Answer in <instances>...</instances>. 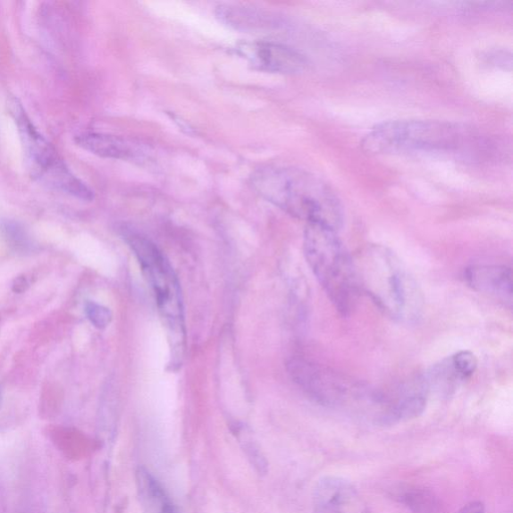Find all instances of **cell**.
Instances as JSON below:
<instances>
[{
  "mask_svg": "<svg viewBox=\"0 0 513 513\" xmlns=\"http://www.w3.org/2000/svg\"><path fill=\"white\" fill-rule=\"evenodd\" d=\"M261 197L291 216L333 228L342 226L343 208L336 194L324 181L307 172L269 167L251 178Z\"/></svg>",
  "mask_w": 513,
  "mask_h": 513,
  "instance_id": "cell-1",
  "label": "cell"
},
{
  "mask_svg": "<svg viewBox=\"0 0 513 513\" xmlns=\"http://www.w3.org/2000/svg\"><path fill=\"white\" fill-rule=\"evenodd\" d=\"M359 288L385 315L412 324L421 316L424 298L416 280L389 248L371 245L354 261Z\"/></svg>",
  "mask_w": 513,
  "mask_h": 513,
  "instance_id": "cell-2",
  "label": "cell"
},
{
  "mask_svg": "<svg viewBox=\"0 0 513 513\" xmlns=\"http://www.w3.org/2000/svg\"><path fill=\"white\" fill-rule=\"evenodd\" d=\"M304 255L320 285L336 310L346 316L359 293L354 260L337 231L318 223H308L304 231Z\"/></svg>",
  "mask_w": 513,
  "mask_h": 513,
  "instance_id": "cell-3",
  "label": "cell"
},
{
  "mask_svg": "<svg viewBox=\"0 0 513 513\" xmlns=\"http://www.w3.org/2000/svg\"><path fill=\"white\" fill-rule=\"evenodd\" d=\"M123 237L137 256L158 305L164 326L167 329L172 366L184 358L186 329L183 297L175 271L164 253L150 239L136 231H123Z\"/></svg>",
  "mask_w": 513,
  "mask_h": 513,
  "instance_id": "cell-4",
  "label": "cell"
},
{
  "mask_svg": "<svg viewBox=\"0 0 513 513\" xmlns=\"http://www.w3.org/2000/svg\"><path fill=\"white\" fill-rule=\"evenodd\" d=\"M8 110L18 126L24 160L30 177L41 184L77 198L79 200L94 201L93 189L66 167L55 147L33 125L18 99L12 98L8 102Z\"/></svg>",
  "mask_w": 513,
  "mask_h": 513,
  "instance_id": "cell-5",
  "label": "cell"
},
{
  "mask_svg": "<svg viewBox=\"0 0 513 513\" xmlns=\"http://www.w3.org/2000/svg\"><path fill=\"white\" fill-rule=\"evenodd\" d=\"M463 132L450 122L392 121L372 130L363 139L364 151L395 154L415 151L453 150L460 146Z\"/></svg>",
  "mask_w": 513,
  "mask_h": 513,
  "instance_id": "cell-6",
  "label": "cell"
},
{
  "mask_svg": "<svg viewBox=\"0 0 513 513\" xmlns=\"http://www.w3.org/2000/svg\"><path fill=\"white\" fill-rule=\"evenodd\" d=\"M289 374L311 399L328 407L357 405L376 412L383 407V393L347 377L338 372L296 357L288 362Z\"/></svg>",
  "mask_w": 513,
  "mask_h": 513,
  "instance_id": "cell-7",
  "label": "cell"
},
{
  "mask_svg": "<svg viewBox=\"0 0 513 513\" xmlns=\"http://www.w3.org/2000/svg\"><path fill=\"white\" fill-rule=\"evenodd\" d=\"M236 52L256 71L292 76L307 68L301 54L272 41H242L236 46Z\"/></svg>",
  "mask_w": 513,
  "mask_h": 513,
  "instance_id": "cell-8",
  "label": "cell"
},
{
  "mask_svg": "<svg viewBox=\"0 0 513 513\" xmlns=\"http://www.w3.org/2000/svg\"><path fill=\"white\" fill-rule=\"evenodd\" d=\"M313 513H370L357 488L341 476L320 479L313 493Z\"/></svg>",
  "mask_w": 513,
  "mask_h": 513,
  "instance_id": "cell-9",
  "label": "cell"
},
{
  "mask_svg": "<svg viewBox=\"0 0 513 513\" xmlns=\"http://www.w3.org/2000/svg\"><path fill=\"white\" fill-rule=\"evenodd\" d=\"M476 356L470 351H460L435 364L424 376L428 392L450 395L455 389L475 374Z\"/></svg>",
  "mask_w": 513,
  "mask_h": 513,
  "instance_id": "cell-10",
  "label": "cell"
},
{
  "mask_svg": "<svg viewBox=\"0 0 513 513\" xmlns=\"http://www.w3.org/2000/svg\"><path fill=\"white\" fill-rule=\"evenodd\" d=\"M465 279L467 285L511 308L512 271L504 265H473L467 268Z\"/></svg>",
  "mask_w": 513,
  "mask_h": 513,
  "instance_id": "cell-11",
  "label": "cell"
},
{
  "mask_svg": "<svg viewBox=\"0 0 513 513\" xmlns=\"http://www.w3.org/2000/svg\"><path fill=\"white\" fill-rule=\"evenodd\" d=\"M76 143L84 150L105 159L129 160L137 155L136 148L125 139L101 132H82Z\"/></svg>",
  "mask_w": 513,
  "mask_h": 513,
  "instance_id": "cell-12",
  "label": "cell"
},
{
  "mask_svg": "<svg viewBox=\"0 0 513 513\" xmlns=\"http://www.w3.org/2000/svg\"><path fill=\"white\" fill-rule=\"evenodd\" d=\"M137 491L146 513H178L167 492L145 467L136 473Z\"/></svg>",
  "mask_w": 513,
  "mask_h": 513,
  "instance_id": "cell-13",
  "label": "cell"
},
{
  "mask_svg": "<svg viewBox=\"0 0 513 513\" xmlns=\"http://www.w3.org/2000/svg\"><path fill=\"white\" fill-rule=\"evenodd\" d=\"M0 236L5 244L15 252L28 253L33 251V248H35L26 228L14 220H0Z\"/></svg>",
  "mask_w": 513,
  "mask_h": 513,
  "instance_id": "cell-14",
  "label": "cell"
},
{
  "mask_svg": "<svg viewBox=\"0 0 513 513\" xmlns=\"http://www.w3.org/2000/svg\"><path fill=\"white\" fill-rule=\"evenodd\" d=\"M88 319L97 329H105L111 324L113 314L103 305L89 301L86 304Z\"/></svg>",
  "mask_w": 513,
  "mask_h": 513,
  "instance_id": "cell-15",
  "label": "cell"
},
{
  "mask_svg": "<svg viewBox=\"0 0 513 513\" xmlns=\"http://www.w3.org/2000/svg\"><path fill=\"white\" fill-rule=\"evenodd\" d=\"M458 513H485L484 504L481 501H471L460 509Z\"/></svg>",
  "mask_w": 513,
  "mask_h": 513,
  "instance_id": "cell-16",
  "label": "cell"
},
{
  "mask_svg": "<svg viewBox=\"0 0 513 513\" xmlns=\"http://www.w3.org/2000/svg\"><path fill=\"white\" fill-rule=\"evenodd\" d=\"M29 283L26 276H20L14 280L13 290L15 293H23L27 291Z\"/></svg>",
  "mask_w": 513,
  "mask_h": 513,
  "instance_id": "cell-17",
  "label": "cell"
},
{
  "mask_svg": "<svg viewBox=\"0 0 513 513\" xmlns=\"http://www.w3.org/2000/svg\"><path fill=\"white\" fill-rule=\"evenodd\" d=\"M2 403H3V394L2 391H0V408H2Z\"/></svg>",
  "mask_w": 513,
  "mask_h": 513,
  "instance_id": "cell-18",
  "label": "cell"
}]
</instances>
